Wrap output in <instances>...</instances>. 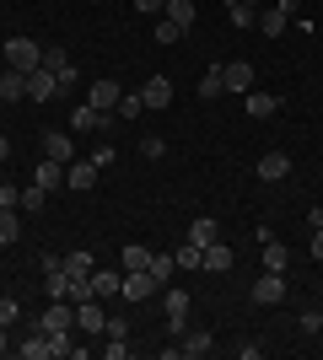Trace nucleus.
<instances>
[{"label": "nucleus", "instance_id": "4c0bfd02", "mask_svg": "<svg viewBox=\"0 0 323 360\" xmlns=\"http://www.w3.org/2000/svg\"><path fill=\"white\" fill-rule=\"evenodd\" d=\"M302 333H308V339H318V333H323V312H302Z\"/></svg>", "mask_w": 323, "mask_h": 360}, {"label": "nucleus", "instance_id": "c9c22d12", "mask_svg": "<svg viewBox=\"0 0 323 360\" xmlns=\"http://www.w3.org/2000/svg\"><path fill=\"white\" fill-rule=\"evenodd\" d=\"M178 38H184V27L167 22V16H156V44H178Z\"/></svg>", "mask_w": 323, "mask_h": 360}, {"label": "nucleus", "instance_id": "e433bc0d", "mask_svg": "<svg viewBox=\"0 0 323 360\" xmlns=\"http://www.w3.org/2000/svg\"><path fill=\"white\" fill-rule=\"evenodd\" d=\"M140 156H151V162H156V156H167V140H162V135H146V140H140Z\"/></svg>", "mask_w": 323, "mask_h": 360}, {"label": "nucleus", "instance_id": "6e6552de", "mask_svg": "<svg viewBox=\"0 0 323 360\" xmlns=\"http://www.w3.org/2000/svg\"><path fill=\"white\" fill-rule=\"evenodd\" d=\"M70 323H76L70 301H49V307H44V317H38V328H44V333H65Z\"/></svg>", "mask_w": 323, "mask_h": 360}, {"label": "nucleus", "instance_id": "9b49d317", "mask_svg": "<svg viewBox=\"0 0 323 360\" xmlns=\"http://www.w3.org/2000/svg\"><path fill=\"white\" fill-rule=\"evenodd\" d=\"M156 290H162V285H156V280H151L146 269H129V274H124V290H119V296H129V301H146V296H156Z\"/></svg>", "mask_w": 323, "mask_h": 360}, {"label": "nucleus", "instance_id": "2eb2a0df", "mask_svg": "<svg viewBox=\"0 0 323 360\" xmlns=\"http://www.w3.org/2000/svg\"><path fill=\"white\" fill-rule=\"evenodd\" d=\"M119 81H92V91H87V103L92 108H103V113H113V108H119Z\"/></svg>", "mask_w": 323, "mask_h": 360}, {"label": "nucleus", "instance_id": "37998d69", "mask_svg": "<svg viewBox=\"0 0 323 360\" xmlns=\"http://www.w3.org/2000/svg\"><path fill=\"white\" fill-rule=\"evenodd\" d=\"M103 355H108V360H124V355H129V345H124V339H108Z\"/></svg>", "mask_w": 323, "mask_h": 360}, {"label": "nucleus", "instance_id": "f8f14e48", "mask_svg": "<svg viewBox=\"0 0 323 360\" xmlns=\"http://www.w3.org/2000/svg\"><path fill=\"white\" fill-rule=\"evenodd\" d=\"M210 345H215V339H210L205 328H184V333H178V355H189V360L210 355Z\"/></svg>", "mask_w": 323, "mask_h": 360}, {"label": "nucleus", "instance_id": "5701e85b", "mask_svg": "<svg viewBox=\"0 0 323 360\" xmlns=\"http://www.w3.org/2000/svg\"><path fill=\"white\" fill-rule=\"evenodd\" d=\"M151 264V248H140V242H129V248H119V269L129 274V269H146Z\"/></svg>", "mask_w": 323, "mask_h": 360}, {"label": "nucleus", "instance_id": "39448f33", "mask_svg": "<svg viewBox=\"0 0 323 360\" xmlns=\"http://www.w3.org/2000/svg\"><path fill=\"white\" fill-rule=\"evenodd\" d=\"M253 301H259V307H280V301H286V274L264 269V280L253 285Z\"/></svg>", "mask_w": 323, "mask_h": 360}, {"label": "nucleus", "instance_id": "a19ab883", "mask_svg": "<svg viewBox=\"0 0 323 360\" xmlns=\"http://www.w3.org/2000/svg\"><path fill=\"white\" fill-rule=\"evenodd\" d=\"M16 199H22V188H11V183H0V210H16Z\"/></svg>", "mask_w": 323, "mask_h": 360}, {"label": "nucleus", "instance_id": "7ed1b4c3", "mask_svg": "<svg viewBox=\"0 0 323 360\" xmlns=\"http://www.w3.org/2000/svg\"><path fill=\"white\" fill-rule=\"evenodd\" d=\"M27 97H32V103H49V97H60V75L49 70V65H38V70L27 75Z\"/></svg>", "mask_w": 323, "mask_h": 360}, {"label": "nucleus", "instance_id": "de8ad7c7", "mask_svg": "<svg viewBox=\"0 0 323 360\" xmlns=\"http://www.w3.org/2000/svg\"><path fill=\"white\" fill-rule=\"evenodd\" d=\"M243 6H259V0H243Z\"/></svg>", "mask_w": 323, "mask_h": 360}, {"label": "nucleus", "instance_id": "412c9836", "mask_svg": "<svg viewBox=\"0 0 323 360\" xmlns=\"http://www.w3.org/2000/svg\"><path fill=\"white\" fill-rule=\"evenodd\" d=\"M32 183H38V188H49V194H54V188H60V183H65V167H60V162H49V156H44V162L32 167Z\"/></svg>", "mask_w": 323, "mask_h": 360}, {"label": "nucleus", "instance_id": "09e8293b", "mask_svg": "<svg viewBox=\"0 0 323 360\" xmlns=\"http://www.w3.org/2000/svg\"><path fill=\"white\" fill-rule=\"evenodd\" d=\"M0 183H6V178H0Z\"/></svg>", "mask_w": 323, "mask_h": 360}, {"label": "nucleus", "instance_id": "4468645a", "mask_svg": "<svg viewBox=\"0 0 323 360\" xmlns=\"http://www.w3.org/2000/svg\"><path fill=\"white\" fill-rule=\"evenodd\" d=\"M232 264H237V253H232L227 242L215 237V242H210V248H205V264H200V269H210V274H227V269H232Z\"/></svg>", "mask_w": 323, "mask_h": 360}, {"label": "nucleus", "instance_id": "79ce46f5", "mask_svg": "<svg viewBox=\"0 0 323 360\" xmlns=\"http://www.w3.org/2000/svg\"><path fill=\"white\" fill-rule=\"evenodd\" d=\"M135 11L140 16H162V11H167V0H135Z\"/></svg>", "mask_w": 323, "mask_h": 360}, {"label": "nucleus", "instance_id": "bb28decb", "mask_svg": "<svg viewBox=\"0 0 323 360\" xmlns=\"http://www.w3.org/2000/svg\"><path fill=\"white\" fill-rule=\"evenodd\" d=\"M215 237H221V231H215V221H210V215H194V226H189V242H200V248H210Z\"/></svg>", "mask_w": 323, "mask_h": 360}, {"label": "nucleus", "instance_id": "f704fd0d", "mask_svg": "<svg viewBox=\"0 0 323 360\" xmlns=\"http://www.w3.org/2000/svg\"><path fill=\"white\" fill-rule=\"evenodd\" d=\"M44 65H49V70H54V75H60L65 65H70V54H65L60 44H44Z\"/></svg>", "mask_w": 323, "mask_h": 360}, {"label": "nucleus", "instance_id": "f03ea898", "mask_svg": "<svg viewBox=\"0 0 323 360\" xmlns=\"http://www.w3.org/2000/svg\"><path fill=\"white\" fill-rule=\"evenodd\" d=\"M189 290H167V296H162V312H167V333H184L189 328Z\"/></svg>", "mask_w": 323, "mask_h": 360}, {"label": "nucleus", "instance_id": "58836bf2", "mask_svg": "<svg viewBox=\"0 0 323 360\" xmlns=\"http://www.w3.org/2000/svg\"><path fill=\"white\" fill-rule=\"evenodd\" d=\"M16 317H22V307H16V301H11V296H0V323H6V328H11Z\"/></svg>", "mask_w": 323, "mask_h": 360}, {"label": "nucleus", "instance_id": "a878e982", "mask_svg": "<svg viewBox=\"0 0 323 360\" xmlns=\"http://www.w3.org/2000/svg\"><path fill=\"white\" fill-rule=\"evenodd\" d=\"M253 27H259L264 38H280V32H286V11H280V6H270V11H264L259 22H253Z\"/></svg>", "mask_w": 323, "mask_h": 360}, {"label": "nucleus", "instance_id": "72a5a7b5", "mask_svg": "<svg viewBox=\"0 0 323 360\" xmlns=\"http://www.w3.org/2000/svg\"><path fill=\"white\" fill-rule=\"evenodd\" d=\"M44 285H49V296H54V301H70V274H44Z\"/></svg>", "mask_w": 323, "mask_h": 360}, {"label": "nucleus", "instance_id": "473e14b6", "mask_svg": "<svg viewBox=\"0 0 323 360\" xmlns=\"http://www.w3.org/2000/svg\"><path fill=\"white\" fill-rule=\"evenodd\" d=\"M44 199H49V188L27 183V188H22V199H16V210H44Z\"/></svg>", "mask_w": 323, "mask_h": 360}, {"label": "nucleus", "instance_id": "a18cd8bd", "mask_svg": "<svg viewBox=\"0 0 323 360\" xmlns=\"http://www.w3.org/2000/svg\"><path fill=\"white\" fill-rule=\"evenodd\" d=\"M6 349H16V345H11V333H6V323H0V355H6Z\"/></svg>", "mask_w": 323, "mask_h": 360}, {"label": "nucleus", "instance_id": "2f4dec72", "mask_svg": "<svg viewBox=\"0 0 323 360\" xmlns=\"http://www.w3.org/2000/svg\"><path fill=\"white\" fill-rule=\"evenodd\" d=\"M227 16H232V27H253V22H259L253 6H243V0H227Z\"/></svg>", "mask_w": 323, "mask_h": 360}, {"label": "nucleus", "instance_id": "49530a36", "mask_svg": "<svg viewBox=\"0 0 323 360\" xmlns=\"http://www.w3.org/2000/svg\"><path fill=\"white\" fill-rule=\"evenodd\" d=\"M6 156H11V140H6V135H0V162H6Z\"/></svg>", "mask_w": 323, "mask_h": 360}, {"label": "nucleus", "instance_id": "423d86ee", "mask_svg": "<svg viewBox=\"0 0 323 360\" xmlns=\"http://www.w3.org/2000/svg\"><path fill=\"white\" fill-rule=\"evenodd\" d=\"M221 81H227V91H243L248 97V91H253V65L248 60H227L221 65Z\"/></svg>", "mask_w": 323, "mask_h": 360}, {"label": "nucleus", "instance_id": "cd10ccee", "mask_svg": "<svg viewBox=\"0 0 323 360\" xmlns=\"http://www.w3.org/2000/svg\"><path fill=\"white\" fill-rule=\"evenodd\" d=\"M221 91H227V81H221V65H215V70L200 75V103H210V97H221Z\"/></svg>", "mask_w": 323, "mask_h": 360}, {"label": "nucleus", "instance_id": "1a4fd4ad", "mask_svg": "<svg viewBox=\"0 0 323 360\" xmlns=\"http://www.w3.org/2000/svg\"><path fill=\"white\" fill-rule=\"evenodd\" d=\"M70 129H113V113H103V108H92V103H81L76 113H70Z\"/></svg>", "mask_w": 323, "mask_h": 360}, {"label": "nucleus", "instance_id": "20e7f679", "mask_svg": "<svg viewBox=\"0 0 323 360\" xmlns=\"http://www.w3.org/2000/svg\"><path fill=\"white\" fill-rule=\"evenodd\" d=\"M44 156H49V162H60V167H70V162H76V140L65 135V129H49V135H44Z\"/></svg>", "mask_w": 323, "mask_h": 360}, {"label": "nucleus", "instance_id": "f3484780", "mask_svg": "<svg viewBox=\"0 0 323 360\" xmlns=\"http://www.w3.org/2000/svg\"><path fill=\"white\" fill-rule=\"evenodd\" d=\"M22 97H27V75L6 65V70H0V103H22Z\"/></svg>", "mask_w": 323, "mask_h": 360}, {"label": "nucleus", "instance_id": "dca6fc26", "mask_svg": "<svg viewBox=\"0 0 323 360\" xmlns=\"http://www.w3.org/2000/svg\"><path fill=\"white\" fill-rule=\"evenodd\" d=\"M275 113H280V97H275V91H259V86L248 91V119H275Z\"/></svg>", "mask_w": 323, "mask_h": 360}, {"label": "nucleus", "instance_id": "c756f323", "mask_svg": "<svg viewBox=\"0 0 323 360\" xmlns=\"http://www.w3.org/2000/svg\"><path fill=\"white\" fill-rule=\"evenodd\" d=\"M140 113H146V97H140V91H124L119 97V119L129 124V119H140Z\"/></svg>", "mask_w": 323, "mask_h": 360}, {"label": "nucleus", "instance_id": "ea45409f", "mask_svg": "<svg viewBox=\"0 0 323 360\" xmlns=\"http://www.w3.org/2000/svg\"><path fill=\"white\" fill-rule=\"evenodd\" d=\"M103 339H129V323H124V317H108V328H103Z\"/></svg>", "mask_w": 323, "mask_h": 360}, {"label": "nucleus", "instance_id": "ddd939ff", "mask_svg": "<svg viewBox=\"0 0 323 360\" xmlns=\"http://www.w3.org/2000/svg\"><path fill=\"white\" fill-rule=\"evenodd\" d=\"M76 323H81V333H103L108 328V312L97 307V296L92 301H76Z\"/></svg>", "mask_w": 323, "mask_h": 360}, {"label": "nucleus", "instance_id": "0eeeda50", "mask_svg": "<svg viewBox=\"0 0 323 360\" xmlns=\"http://www.w3.org/2000/svg\"><path fill=\"white\" fill-rule=\"evenodd\" d=\"M97 172H103V167H97L92 156H87V162H70V167H65V188H76V194H87V188L97 183Z\"/></svg>", "mask_w": 323, "mask_h": 360}, {"label": "nucleus", "instance_id": "9d476101", "mask_svg": "<svg viewBox=\"0 0 323 360\" xmlns=\"http://www.w3.org/2000/svg\"><path fill=\"white\" fill-rule=\"evenodd\" d=\"M253 172H259V183H280L286 172H291V156H286V150H270V156H259Z\"/></svg>", "mask_w": 323, "mask_h": 360}, {"label": "nucleus", "instance_id": "f257e3e1", "mask_svg": "<svg viewBox=\"0 0 323 360\" xmlns=\"http://www.w3.org/2000/svg\"><path fill=\"white\" fill-rule=\"evenodd\" d=\"M6 65L22 75H32L44 65V44H32V38H6Z\"/></svg>", "mask_w": 323, "mask_h": 360}, {"label": "nucleus", "instance_id": "c03bdc74", "mask_svg": "<svg viewBox=\"0 0 323 360\" xmlns=\"http://www.w3.org/2000/svg\"><path fill=\"white\" fill-rule=\"evenodd\" d=\"M308 248H312V258L323 264V231H312V242H308Z\"/></svg>", "mask_w": 323, "mask_h": 360}, {"label": "nucleus", "instance_id": "393cba45", "mask_svg": "<svg viewBox=\"0 0 323 360\" xmlns=\"http://www.w3.org/2000/svg\"><path fill=\"white\" fill-rule=\"evenodd\" d=\"M172 269H178V258H172V253H151V264H146V274H151L156 285H167Z\"/></svg>", "mask_w": 323, "mask_h": 360}, {"label": "nucleus", "instance_id": "a211bd4d", "mask_svg": "<svg viewBox=\"0 0 323 360\" xmlns=\"http://www.w3.org/2000/svg\"><path fill=\"white\" fill-rule=\"evenodd\" d=\"M92 290H97V301L119 296L124 290V269H92Z\"/></svg>", "mask_w": 323, "mask_h": 360}, {"label": "nucleus", "instance_id": "6ab92c4d", "mask_svg": "<svg viewBox=\"0 0 323 360\" xmlns=\"http://www.w3.org/2000/svg\"><path fill=\"white\" fill-rule=\"evenodd\" d=\"M140 97H146V108H167L172 103V81L167 75H151V81L140 86Z\"/></svg>", "mask_w": 323, "mask_h": 360}, {"label": "nucleus", "instance_id": "7c9ffc66", "mask_svg": "<svg viewBox=\"0 0 323 360\" xmlns=\"http://www.w3.org/2000/svg\"><path fill=\"white\" fill-rule=\"evenodd\" d=\"M16 237H22V221H16V210H0V248H11Z\"/></svg>", "mask_w": 323, "mask_h": 360}, {"label": "nucleus", "instance_id": "b1692460", "mask_svg": "<svg viewBox=\"0 0 323 360\" xmlns=\"http://www.w3.org/2000/svg\"><path fill=\"white\" fill-rule=\"evenodd\" d=\"M162 16H167V22H178V27H194V16H200V11H194V0H167V11H162Z\"/></svg>", "mask_w": 323, "mask_h": 360}, {"label": "nucleus", "instance_id": "aec40b11", "mask_svg": "<svg viewBox=\"0 0 323 360\" xmlns=\"http://www.w3.org/2000/svg\"><path fill=\"white\" fill-rule=\"evenodd\" d=\"M16 355H22V360H49V333L32 323V333L22 339V345H16Z\"/></svg>", "mask_w": 323, "mask_h": 360}, {"label": "nucleus", "instance_id": "4be33fe9", "mask_svg": "<svg viewBox=\"0 0 323 360\" xmlns=\"http://www.w3.org/2000/svg\"><path fill=\"white\" fill-rule=\"evenodd\" d=\"M286 264H291V253H286V242H280V237H264V269L286 274Z\"/></svg>", "mask_w": 323, "mask_h": 360}, {"label": "nucleus", "instance_id": "c85d7f7f", "mask_svg": "<svg viewBox=\"0 0 323 360\" xmlns=\"http://www.w3.org/2000/svg\"><path fill=\"white\" fill-rule=\"evenodd\" d=\"M172 258H178V269H200V264H205V248H200V242H184Z\"/></svg>", "mask_w": 323, "mask_h": 360}]
</instances>
